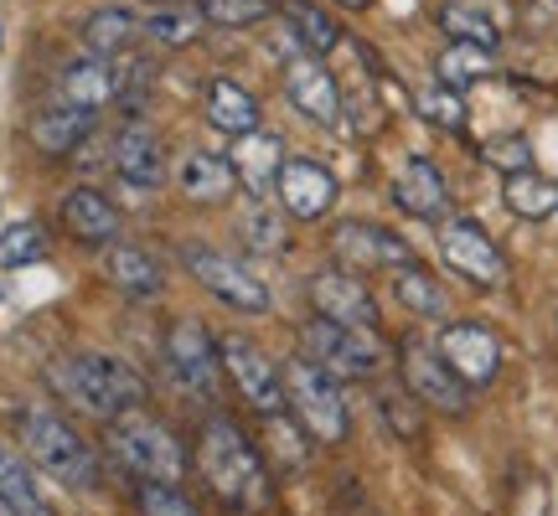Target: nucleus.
<instances>
[{
    "label": "nucleus",
    "mask_w": 558,
    "mask_h": 516,
    "mask_svg": "<svg viewBox=\"0 0 558 516\" xmlns=\"http://www.w3.org/2000/svg\"><path fill=\"white\" fill-rule=\"evenodd\" d=\"M62 222H68V233L88 248H104V243L120 238V207L94 192V186H73L68 197H62Z\"/></svg>",
    "instance_id": "nucleus-19"
},
{
    "label": "nucleus",
    "mask_w": 558,
    "mask_h": 516,
    "mask_svg": "<svg viewBox=\"0 0 558 516\" xmlns=\"http://www.w3.org/2000/svg\"><path fill=\"white\" fill-rule=\"evenodd\" d=\"M177 186L186 201H222V197H233L239 171H233V160L192 150V156H181V165H177Z\"/></svg>",
    "instance_id": "nucleus-23"
},
{
    "label": "nucleus",
    "mask_w": 558,
    "mask_h": 516,
    "mask_svg": "<svg viewBox=\"0 0 558 516\" xmlns=\"http://www.w3.org/2000/svg\"><path fill=\"white\" fill-rule=\"evenodd\" d=\"M305 290H311L316 316L341 320V325H367V331H378V299H373V290H367L352 269H320V274H311Z\"/></svg>",
    "instance_id": "nucleus-15"
},
{
    "label": "nucleus",
    "mask_w": 558,
    "mask_h": 516,
    "mask_svg": "<svg viewBox=\"0 0 558 516\" xmlns=\"http://www.w3.org/2000/svg\"><path fill=\"white\" fill-rule=\"evenodd\" d=\"M94 114L99 109H83V103L62 99L58 109H47V114L32 120V145L41 156H78V145L94 135Z\"/></svg>",
    "instance_id": "nucleus-22"
},
{
    "label": "nucleus",
    "mask_w": 558,
    "mask_h": 516,
    "mask_svg": "<svg viewBox=\"0 0 558 516\" xmlns=\"http://www.w3.org/2000/svg\"><path fill=\"white\" fill-rule=\"evenodd\" d=\"M0 496L11 501L21 516H52L47 501H41V491L32 486V470H26L16 455H5V450H0Z\"/></svg>",
    "instance_id": "nucleus-32"
},
{
    "label": "nucleus",
    "mask_w": 558,
    "mask_h": 516,
    "mask_svg": "<svg viewBox=\"0 0 558 516\" xmlns=\"http://www.w3.org/2000/svg\"><path fill=\"white\" fill-rule=\"evenodd\" d=\"M259 99L233 78H213L207 83V124L222 130V135H248V130H259Z\"/></svg>",
    "instance_id": "nucleus-24"
},
{
    "label": "nucleus",
    "mask_w": 558,
    "mask_h": 516,
    "mask_svg": "<svg viewBox=\"0 0 558 516\" xmlns=\"http://www.w3.org/2000/svg\"><path fill=\"white\" fill-rule=\"evenodd\" d=\"M269 439H275V455H279V465H300V459H305V444H300L295 423H284V414H275V418H269Z\"/></svg>",
    "instance_id": "nucleus-40"
},
{
    "label": "nucleus",
    "mask_w": 558,
    "mask_h": 516,
    "mask_svg": "<svg viewBox=\"0 0 558 516\" xmlns=\"http://www.w3.org/2000/svg\"><path fill=\"white\" fill-rule=\"evenodd\" d=\"M486 160H492L497 171H507V176H518V171H533V145L522 135L492 139V145H486Z\"/></svg>",
    "instance_id": "nucleus-39"
},
{
    "label": "nucleus",
    "mask_w": 558,
    "mask_h": 516,
    "mask_svg": "<svg viewBox=\"0 0 558 516\" xmlns=\"http://www.w3.org/2000/svg\"><path fill=\"white\" fill-rule=\"evenodd\" d=\"M393 207L409 212V218H418V222L445 218V207H450V186H445V176L435 171V160L414 156L409 165H403L399 181H393Z\"/></svg>",
    "instance_id": "nucleus-18"
},
{
    "label": "nucleus",
    "mask_w": 558,
    "mask_h": 516,
    "mask_svg": "<svg viewBox=\"0 0 558 516\" xmlns=\"http://www.w3.org/2000/svg\"><path fill=\"white\" fill-rule=\"evenodd\" d=\"M305 357L320 361L331 378H347V382H362V378H378L383 361H388V346L378 341V331L367 325H341V320H326L316 316L305 331Z\"/></svg>",
    "instance_id": "nucleus-4"
},
{
    "label": "nucleus",
    "mask_w": 558,
    "mask_h": 516,
    "mask_svg": "<svg viewBox=\"0 0 558 516\" xmlns=\"http://www.w3.org/2000/svg\"><path fill=\"white\" fill-rule=\"evenodd\" d=\"M383 414H388V423H393L403 439H414L418 423H424V418H418V397L414 393L409 397H383Z\"/></svg>",
    "instance_id": "nucleus-41"
},
{
    "label": "nucleus",
    "mask_w": 558,
    "mask_h": 516,
    "mask_svg": "<svg viewBox=\"0 0 558 516\" xmlns=\"http://www.w3.org/2000/svg\"><path fill=\"white\" fill-rule=\"evenodd\" d=\"M109 279H114L130 299L160 295V263L150 254H140V248H114V254H109Z\"/></svg>",
    "instance_id": "nucleus-29"
},
{
    "label": "nucleus",
    "mask_w": 558,
    "mask_h": 516,
    "mask_svg": "<svg viewBox=\"0 0 558 516\" xmlns=\"http://www.w3.org/2000/svg\"><path fill=\"white\" fill-rule=\"evenodd\" d=\"M21 444H26V455L37 459L41 470H52L62 486H78V491H94V486H99V459L73 434V423H62V418H52V414H26L21 418Z\"/></svg>",
    "instance_id": "nucleus-6"
},
{
    "label": "nucleus",
    "mask_w": 558,
    "mask_h": 516,
    "mask_svg": "<svg viewBox=\"0 0 558 516\" xmlns=\"http://www.w3.org/2000/svg\"><path fill=\"white\" fill-rule=\"evenodd\" d=\"M279 165H284V139L269 135V130H248V135H239V145H233V171H239V181L248 186V197H269L279 181Z\"/></svg>",
    "instance_id": "nucleus-21"
},
{
    "label": "nucleus",
    "mask_w": 558,
    "mask_h": 516,
    "mask_svg": "<svg viewBox=\"0 0 558 516\" xmlns=\"http://www.w3.org/2000/svg\"><path fill=\"white\" fill-rule=\"evenodd\" d=\"M275 11L269 0H202V16L213 21V26H228V32H239V26H254Z\"/></svg>",
    "instance_id": "nucleus-37"
},
{
    "label": "nucleus",
    "mask_w": 558,
    "mask_h": 516,
    "mask_svg": "<svg viewBox=\"0 0 558 516\" xmlns=\"http://www.w3.org/2000/svg\"><path fill=\"white\" fill-rule=\"evenodd\" d=\"M439 26L450 32V41H471V47H497V21L481 16V11H471V5H445L439 11Z\"/></svg>",
    "instance_id": "nucleus-34"
},
{
    "label": "nucleus",
    "mask_w": 558,
    "mask_h": 516,
    "mask_svg": "<svg viewBox=\"0 0 558 516\" xmlns=\"http://www.w3.org/2000/svg\"><path fill=\"white\" fill-rule=\"evenodd\" d=\"M166 372L186 388V393H207L213 397V388H218V341L202 331L197 320H177L171 331H166Z\"/></svg>",
    "instance_id": "nucleus-12"
},
{
    "label": "nucleus",
    "mask_w": 558,
    "mask_h": 516,
    "mask_svg": "<svg viewBox=\"0 0 558 516\" xmlns=\"http://www.w3.org/2000/svg\"><path fill=\"white\" fill-rule=\"evenodd\" d=\"M181 263H186V274L197 279L207 295H218L228 310H239V316H264V310H269L264 279H254V269H243L239 258L213 254V248H186Z\"/></svg>",
    "instance_id": "nucleus-7"
},
{
    "label": "nucleus",
    "mask_w": 558,
    "mask_h": 516,
    "mask_svg": "<svg viewBox=\"0 0 558 516\" xmlns=\"http://www.w3.org/2000/svg\"><path fill=\"white\" fill-rule=\"evenodd\" d=\"M135 501H140V512L145 516H197V506L181 496L177 486H160V480H140Z\"/></svg>",
    "instance_id": "nucleus-38"
},
{
    "label": "nucleus",
    "mask_w": 558,
    "mask_h": 516,
    "mask_svg": "<svg viewBox=\"0 0 558 516\" xmlns=\"http://www.w3.org/2000/svg\"><path fill=\"white\" fill-rule=\"evenodd\" d=\"M501 197H507V207H512L518 218L543 222L558 212V181L538 176V171H518V176H507Z\"/></svg>",
    "instance_id": "nucleus-27"
},
{
    "label": "nucleus",
    "mask_w": 558,
    "mask_h": 516,
    "mask_svg": "<svg viewBox=\"0 0 558 516\" xmlns=\"http://www.w3.org/2000/svg\"><path fill=\"white\" fill-rule=\"evenodd\" d=\"M393 295H399L403 310H414L418 320H445V290H439V279H429L418 263H403L399 269Z\"/></svg>",
    "instance_id": "nucleus-31"
},
{
    "label": "nucleus",
    "mask_w": 558,
    "mask_h": 516,
    "mask_svg": "<svg viewBox=\"0 0 558 516\" xmlns=\"http://www.w3.org/2000/svg\"><path fill=\"white\" fill-rule=\"evenodd\" d=\"M218 361H222V372L239 382L243 403H248L254 414L275 418V414H284V408H290L279 367L264 357V352H259V346H254L248 336H222V341H218Z\"/></svg>",
    "instance_id": "nucleus-8"
},
{
    "label": "nucleus",
    "mask_w": 558,
    "mask_h": 516,
    "mask_svg": "<svg viewBox=\"0 0 558 516\" xmlns=\"http://www.w3.org/2000/svg\"><path fill=\"white\" fill-rule=\"evenodd\" d=\"M439 258H445V269H456L460 279H471L481 290L507 284V258H501V248L492 243V233L476 218H445V228H439Z\"/></svg>",
    "instance_id": "nucleus-9"
},
{
    "label": "nucleus",
    "mask_w": 558,
    "mask_h": 516,
    "mask_svg": "<svg viewBox=\"0 0 558 516\" xmlns=\"http://www.w3.org/2000/svg\"><path fill=\"white\" fill-rule=\"evenodd\" d=\"M124 73L114 67V58H78L62 67L58 94L68 103H83V109H104V103H120Z\"/></svg>",
    "instance_id": "nucleus-20"
},
{
    "label": "nucleus",
    "mask_w": 558,
    "mask_h": 516,
    "mask_svg": "<svg viewBox=\"0 0 558 516\" xmlns=\"http://www.w3.org/2000/svg\"><path fill=\"white\" fill-rule=\"evenodd\" d=\"M435 73L445 88H456V94H465L471 83H481L486 73H492V52L486 47H471V41H450L445 52H439Z\"/></svg>",
    "instance_id": "nucleus-30"
},
{
    "label": "nucleus",
    "mask_w": 558,
    "mask_h": 516,
    "mask_svg": "<svg viewBox=\"0 0 558 516\" xmlns=\"http://www.w3.org/2000/svg\"><path fill=\"white\" fill-rule=\"evenodd\" d=\"M275 192H279V207L295 222H320L337 207V176L320 160H305V156H284Z\"/></svg>",
    "instance_id": "nucleus-14"
},
{
    "label": "nucleus",
    "mask_w": 558,
    "mask_h": 516,
    "mask_svg": "<svg viewBox=\"0 0 558 516\" xmlns=\"http://www.w3.org/2000/svg\"><path fill=\"white\" fill-rule=\"evenodd\" d=\"M202 26H207V16H202L197 5H160V11H150L145 16V37L156 41V47H192V41L202 37Z\"/></svg>",
    "instance_id": "nucleus-28"
},
{
    "label": "nucleus",
    "mask_w": 558,
    "mask_h": 516,
    "mask_svg": "<svg viewBox=\"0 0 558 516\" xmlns=\"http://www.w3.org/2000/svg\"><path fill=\"white\" fill-rule=\"evenodd\" d=\"M403 388L429 403L439 414H465V382L450 361L439 357V346H424V341H403Z\"/></svg>",
    "instance_id": "nucleus-11"
},
{
    "label": "nucleus",
    "mask_w": 558,
    "mask_h": 516,
    "mask_svg": "<svg viewBox=\"0 0 558 516\" xmlns=\"http://www.w3.org/2000/svg\"><path fill=\"white\" fill-rule=\"evenodd\" d=\"M197 459H202V476L213 486V496L228 506V512H254L269 501V476L259 465V450L248 444L233 418H207L197 434Z\"/></svg>",
    "instance_id": "nucleus-1"
},
{
    "label": "nucleus",
    "mask_w": 558,
    "mask_h": 516,
    "mask_svg": "<svg viewBox=\"0 0 558 516\" xmlns=\"http://www.w3.org/2000/svg\"><path fill=\"white\" fill-rule=\"evenodd\" d=\"M284 94L305 120L316 124H341V88L337 78L320 67V58H290L284 62Z\"/></svg>",
    "instance_id": "nucleus-17"
},
{
    "label": "nucleus",
    "mask_w": 558,
    "mask_h": 516,
    "mask_svg": "<svg viewBox=\"0 0 558 516\" xmlns=\"http://www.w3.org/2000/svg\"><path fill=\"white\" fill-rule=\"evenodd\" d=\"M439 357L456 367L465 388H486L501 372V341L481 320H456L439 331Z\"/></svg>",
    "instance_id": "nucleus-13"
},
{
    "label": "nucleus",
    "mask_w": 558,
    "mask_h": 516,
    "mask_svg": "<svg viewBox=\"0 0 558 516\" xmlns=\"http://www.w3.org/2000/svg\"><path fill=\"white\" fill-rule=\"evenodd\" d=\"M109 171L135 201H145L166 176V156H160V139L145 120H130L120 135L109 139Z\"/></svg>",
    "instance_id": "nucleus-10"
},
{
    "label": "nucleus",
    "mask_w": 558,
    "mask_h": 516,
    "mask_svg": "<svg viewBox=\"0 0 558 516\" xmlns=\"http://www.w3.org/2000/svg\"><path fill=\"white\" fill-rule=\"evenodd\" d=\"M341 5H352V11H362V5H367V0H341Z\"/></svg>",
    "instance_id": "nucleus-43"
},
{
    "label": "nucleus",
    "mask_w": 558,
    "mask_h": 516,
    "mask_svg": "<svg viewBox=\"0 0 558 516\" xmlns=\"http://www.w3.org/2000/svg\"><path fill=\"white\" fill-rule=\"evenodd\" d=\"M331 248L352 269H403V263H414V248L399 233L378 228V222H341L331 233Z\"/></svg>",
    "instance_id": "nucleus-16"
},
{
    "label": "nucleus",
    "mask_w": 558,
    "mask_h": 516,
    "mask_svg": "<svg viewBox=\"0 0 558 516\" xmlns=\"http://www.w3.org/2000/svg\"><path fill=\"white\" fill-rule=\"evenodd\" d=\"M284 397L295 418L305 423V434H316L320 444H341L347 439V397H341V378H331L320 361L295 357L284 367Z\"/></svg>",
    "instance_id": "nucleus-5"
},
{
    "label": "nucleus",
    "mask_w": 558,
    "mask_h": 516,
    "mask_svg": "<svg viewBox=\"0 0 558 516\" xmlns=\"http://www.w3.org/2000/svg\"><path fill=\"white\" fill-rule=\"evenodd\" d=\"M279 16H284V26H290V37L311 52V58H326L331 47L341 41V32H337V21L326 16L320 5H305V0H284L279 5Z\"/></svg>",
    "instance_id": "nucleus-26"
},
{
    "label": "nucleus",
    "mask_w": 558,
    "mask_h": 516,
    "mask_svg": "<svg viewBox=\"0 0 558 516\" xmlns=\"http://www.w3.org/2000/svg\"><path fill=\"white\" fill-rule=\"evenodd\" d=\"M135 37H145V21L130 5H99L94 16L83 21V47L94 58H120L135 47Z\"/></svg>",
    "instance_id": "nucleus-25"
},
{
    "label": "nucleus",
    "mask_w": 558,
    "mask_h": 516,
    "mask_svg": "<svg viewBox=\"0 0 558 516\" xmlns=\"http://www.w3.org/2000/svg\"><path fill=\"white\" fill-rule=\"evenodd\" d=\"M47 382H52V388H58L73 408L104 418V423L145 403V382H140L135 372H130L124 361H114V357H68V361H52V367H47Z\"/></svg>",
    "instance_id": "nucleus-2"
},
{
    "label": "nucleus",
    "mask_w": 558,
    "mask_h": 516,
    "mask_svg": "<svg viewBox=\"0 0 558 516\" xmlns=\"http://www.w3.org/2000/svg\"><path fill=\"white\" fill-rule=\"evenodd\" d=\"M104 439H109V455L120 459V465H130L140 480L181 486V476H186V455H181L177 434H171L166 423H156V418H145L140 408L109 418Z\"/></svg>",
    "instance_id": "nucleus-3"
},
{
    "label": "nucleus",
    "mask_w": 558,
    "mask_h": 516,
    "mask_svg": "<svg viewBox=\"0 0 558 516\" xmlns=\"http://www.w3.org/2000/svg\"><path fill=\"white\" fill-rule=\"evenodd\" d=\"M0 516H21V512H16V506H11L5 496H0Z\"/></svg>",
    "instance_id": "nucleus-42"
},
{
    "label": "nucleus",
    "mask_w": 558,
    "mask_h": 516,
    "mask_svg": "<svg viewBox=\"0 0 558 516\" xmlns=\"http://www.w3.org/2000/svg\"><path fill=\"white\" fill-rule=\"evenodd\" d=\"M41 254H47V233H41L37 222H11L0 233V269H26Z\"/></svg>",
    "instance_id": "nucleus-33"
},
{
    "label": "nucleus",
    "mask_w": 558,
    "mask_h": 516,
    "mask_svg": "<svg viewBox=\"0 0 558 516\" xmlns=\"http://www.w3.org/2000/svg\"><path fill=\"white\" fill-rule=\"evenodd\" d=\"M418 114L435 124V130H450V135L465 130V99H460L456 88H445V83H435L429 94H418Z\"/></svg>",
    "instance_id": "nucleus-35"
},
{
    "label": "nucleus",
    "mask_w": 558,
    "mask_h": 516,
    "mask_svg": "<svg viewBox=\"0 0 558 516\" xmlns=\"http://www.w3.org/2000/svg\"><path fill=\"white\" fill-rule=\"evenodd\" d=\"M243 238L254 254H279L284 248V228H279V212L264 207V197H254V207L243 212Z\"/></svg>",
    "instance_id": "nucleus-36"
}]
</instances>
